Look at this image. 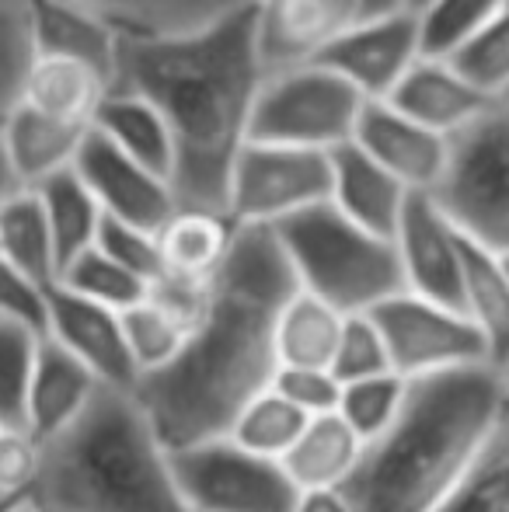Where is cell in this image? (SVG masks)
Returning <instances> with one entry per match:
<instances>
[{"mask_svg":"<svg viewBox=\"0 0 509 512\" xmlns=\"http://www.w3.org/2000/svg\"><path fill=\"white\" fill-rule=\"evenodd\" d=\"M297 290L276 234L238 227L189 342L133 391L171 453L224 439L234 418L269 391L279 370L276 324Z\"/></svg>","mask_w":509,"mask_h":512,"instance_id":"6da1fadb","label":"cell"},{"mask_svg":"<svg viewBox=\"0 0 509 512\" xmlns=\"http://www.w3.org/2000/svg\"><path fill=\"white\" fill-rule=\"evenodd\" d=\"M265 77L252 11L185 39L119 42L112 91H133L161 112L175 147L178 209L227 216L234 164L252 140Z\"/></svg>","mask_w":509,"mask_h":512,"instance_id":"7a4b0ae2","label":"cell"},{"mask_svg":"<svg viewBox=\"0 0 509 512\" xmlns=\"http://www.w3.org/2000/svg\"><path fill=\"white\" fill-rule=\"evenodd\" d=\"M506 398L496 366L412 380L398 422L367 443L342 492L356 512H440L485 450Z\"/></svg>","mask_w":509,"mask_h":512,"instance_id":"3957f363","label":"cell"},{"mask_svg":"<svg viewBox=\"0 0 509 512\" xmlns=\"http://www.w3.org/2000/svg\"><path fill=\"white\" fill-rule=\"evenodd\" d=\"M28 506L39 512H192L171 450L133 391L102 387L91 408L42 443Z\"/></svg>","mask_w":509,"mask_h":512,"instance_id":"277c9868","label":"cell"},{"mask_svg":"<svg viewBox=\"0 0 509 512\" xmlns=\"http://www.w3.org/2000/svg\"><path fill=\"white\" fill-rule=\"evenodd\" d=\"M297 286L339 314H370L405 293L398 248L391 237L370 234L332 203L290 216L272 227Z\"/></svg>","mask_w":509,"mask_h":512,"instance_id":"5b68a950","label":"cell"},{"mask_svg":"<svg viewBox=\"0 0 509 512\" xmlns=\"http://www.w3.org/2000/svg\"><path fill=\"white\" fill-rule=\"evenodd\" d=\"M471 244L509 255V102H496L447 140V164L429 192Z\"/></svg>","mask_w":509,"mask_h":512,"instance_id":"8992f818","label":"cell"},{"mask_svg":"<svg viewBox=\"0 0 509 512\" xmlns=\"http://www.w3.org/2000/svg\"><path fill=\"white\" fill-rule=\"evenodd\" d=\"M367 98L321 63L269 74L258 91L252 140L297 150H332L353 143Z\"/></svg>","mask_w":509,"mask_h":512,"instance_id":"52a82bcc","label":"cell"},{"mask_svg":"<svg viewBox=\"0 0 509 512\" xmlns=\"http://www.w3.org/2000/svg\"><path fill=\"white\" fill-rule=\"evenodd\" d=\"M370 317L387 345L391 370L408 384L440 377V373L492 366L485 338L457 307L436 304V300L415 297L405 290L370 310Z\"/></svg>","mask_w":509,"mask_h":512,"instance_id":"ba28073f","label":"cell"},{"mask_svg":"<svg viewBox=\"0 0 509 512\" xmlns=\"http://www.w3.org/2000/svg\"><path fill=\"white\" fill-rule=\"evenodd\" d=\"M171 467L192 512H293L300 499L279 460L255 457L227 436L175 450Z\"/></svg>","mask_w":509,"mask_h":512,"instance_id":"9c48e42d","label":"cell"},{"mask_svg":"<svg viewBox=\"0 0 509 512\" xmlns=\"http://www.w3.org/2000/svg\"><path fill=\"white\" fill-rule=\"evenodd\" d=\"M332 199V157L318 150L248 140L227 192V216L238 227H279L290 216Z\"/></svg>","mask_w":509,"mask_h":512,"instance_id":"30bf717a","label":"cell"},{"mask_svg":"<svg viewBox=\"0 0 509 512\" xmlns=\"http://www.w3.org/2000/svg\"><path fill=\"white\" fill-rule=\"evenodd\" d=\"M422 56H426L422 14L398 11L360 18L342 39L332 42V49L318 63L353 84L367 102H387Z\"/></svg>","mask_w":509,"mask_h":512,"instance_id":"8fae6325","label":"cell"},{"mask_svg":"<svg viewBox=\"0 0 509 512\" xmlns=\"http://www.w3.org/2000/svg\"><path fill=\"white\" fill-rule=\"evenodd\" d=\"M360 18V0H258L252 25L265 74L318 63Z\"/></svg>","mask_w":509,"mask_h":512,"instance_id":"7c38bea8","label":"cell"},{"mask_svg":"<svg viewBox=\"0 0 509 512\" xmlns=\"http://www.w3.org/2000/svg\"><path fill=\"white\" fill-rule=\"evenodd\" d=\"M405 290L461 310L464 234L447 220L429 192H412L394 230Z\"/></svg>","mask_w":509,"mask_h":512,"instance_id":"4fadbf2b","label":"cell"},{"mask_svg":"<svg viewBox=\"0 0 509 512\" xmlns=\"http://www.w3.org/2000/svg\"><path fill=\"white\" fill-rule=\"evenodd\" d=\"M74 171L81 175V182L91 189V196L98 199L109 220L140 227L147 234H161L164 223L178 213V199L171 192L168 178L136 164L133 157H126L123 150H116L98 133L84 140Z\"/></svg>","mask_w":509,"mask_h":512,"instance_id":"5bb4252c","label":"cell"},{"mask_svg":"<svg viewBox=\"0 0 509 512\" xmlns=\"http://www.w3.org/2000/svg\"><path fill=\"white\" fill-rule=\"evenodd\" d=\"M46 338L60 342L67 352H74L105 387L116 391H136L140 373L133 366L123 331V314L84 300L77 293L53 286L49 290V331Z\"/></svg>","mask_w":509,"mask_h":512,"instance_id":"9a60e30c","label":"cell"},{"mask_svg":"<svg viewBox=\"0 0 509 512\" xmlns=\"http://www.w3.org/2000/svg\"><path fill=\"white\" fill-rule=\"evenodd\" d=\"M109 28L119 42H168L217 28L258 0H60Z\"/></svg>","mask_w":509,"mask_h":512,"instance_id":"2e32d148","label":"cell"},{"mask_svg":"<svg viewBox=\"0 0 509 512\" xmlns=\"http://www.w3.org/2000/svg\"><path fill=\"white\" fill-rule=\"evenodd\" d=\"M353 143L408 192H433L447 164V136L419 126L387 102H367Z\"/></svg>","mask_w":509,"mask_h":512,"instance_id":"e0dca14e","label":"cell"},{"mask_svg":"<svg viewBox=\"0 0 509 512\" xmlns=\"http://www.w3.org/2000/svg\"><path fill=\"white\" fill-rule=\"evenodd\" d=\"M387 105H394L398 112H405L408 119L419 122V126L433 129V133L450 140V136L461 133L464 126H471L482 112H489V108L496 105V98H489L482 88H475V84L450 63V56L426 53L408 70L405 81L394 88Z\"/></svg>","mask_w":509,"mask_h":512,"instance_id":"ac0fdd59","label":"cell"},{"mask_svg":"<svg viewBox=\"0 0 509 512\" xmlns=\"http://www.w3.org/2000/svg\"><path fill=\"white\" fill-rule=\"evenodd\" d=\"M102 387V380L74 352H67L53 338H42L32 384H28L25 429L32 432V439L39 446L49 443L91 408V401L102 394Z\"/></svg>","mask_w":509,"mask_h":512,"instance_id":"d6986e66","label":"cell"},{"mask_svg":"<svg viewBox=\"0 0 509 512\" xmlns=\"http://www.w3.org/2000/svg\"><path fill=\"white\" fill-rule=\"evenodd\" d=\"M112 77L102 67L63 53H35L18 102L70 129H95Z\"/></svg>","mask_w":509,"mask_h":512,"instance_id":"ffe728a7","label":"cell"},{"mask_svg":"<svg viewBox=\"0 0 509 512\" xmlns=\"http://www.w3.org/2000/svg\"><path fill=\"white\" fill-rule=\"evenodd\" d=\"M328 157H332V199L328 203L353 223H360L363 230L394 241V230H398L412 192L394 175H387L356 143H346Z\"/></svg>","mask_w":509,"mask_h":512,"instance_id":"44dd1931","label":"cell"},{"mask_svg":"<svg viewBox=\"0 0 509 512\" xmlns=\"http://www.w3.org/2000/svg\"><path fill=\"white\" fill-rule=\"evenodd\" d=\"M91 133L95 129L60 126V122L46 119L35 108L18 102L0 126V143H4L7 161H11V171L21 189H35L46 178L74 168L77 154H81L84 140Z\"/></svg>","mask_w":509,"mask_h":512,"instance_id":"7402d4cb","label":"cell"},{"mask_svg":"<svg viewBox=\"0 0 509 512\" xmlns=\"http://www.w3.org/2000/svg\"><path fill=\"white\" fill-rule=\"evenodd\" d=\"M238 237V223L224 213L178 209L157 234L164 276L182 283H213ZM161 276V279H164Z\"/></svg>","mask_w":509,"mask_h":512,"instance_id":"603a6c76","label":"cell"},{"mask_svg":"<svg viewBox=\"0 0 509 512\" xmlns=\"http://www.w3.org/2000/svg\"><path fill=\"white\" fill-rule=\"evenodd\" d=\"M363 443L339 411L318 415L307 422L293 450L283 457V467L297 492H314V488H346L363 460Z\"/></svg>","mask_w":509,"mask_h":512,"instance_id":"cb8c5ba5","label":"cell"},{"mask_svg":"<svg viewBox=\"0 0 509 512\" xmlns=\"http://www.w3.org/2000/svg\"><path fill=\"white\" fill-rule=\"evenodd\" d=\"M461 310L489 345V359L499 373L509 366V272L503 255L485 251L464 237Z\"/></svg>","mask_w":509,"mask_h":512,"instance_id":"d4e9b609","label":"cell"},{"mask_svg":"<svg viewBox=\"0 0 509 512\" xmlns=\"http://www.w3.org/2000/svg\"><path fill=\"white\" fill-rule=\"evenodd\" d=\"M95 133L105 136L126 157H133L136 164L157 171V175L171 182L175 147H171V133L164 126L161 112L147 98L133 95V91H112L95 119Z\"/></svg>","mask_w":509,"mask_h":512,"instance_id":"484cf974","label":"cell"},{"mask_svg":"<svg viewBox=\"0 0 509 512\" xmlns=\"http://www.w3.org/2000/svg\"><path fill=\"white\" fill-rule=\"evenodd\" d=\"M35 196H39L42 209H46L56 262H60V272H63L74 258H81L84 251H91L98 244L105 213L74 168L60 171V175L35 185Z\"/></svg>","mask_w":509,"mask_h":512,"instance_id":"4316f807","label":"cell"},{"mask_svg":"<svg viewBox=\"0 0 509 512\" xmlns=\"http://www.w3.org/2000/svg\"><path fill=\"white\" fill-rule=\"evenodd\" d=\"M346 314L328 307L325 300L297 290L283 307L276 324V356L279 366H304V370H332L339 349Z\"/></svg>","mask_w":509,"mask_h":512,"instance_id":"83f0119b","label":"cell"},{"mask_svg":"<svg viewBox=\"0 0 509 512\" xmlns=\"http://www.w3.org/2000/svg\"><path fill=\"white\" fill-rule=\"evenodd\" d=\"M0 258L42 286H56L60 279L53 234L35 189H18L0 203Z\"/></svg>","mask_w":509,"mask_h":512,"instance_id":"f1b7e54d","label":"cell"},{"mask_svg":"<svg viewBox=\"0 0 509 512\" xmlns=\"http://www.w3.org/2000/svg\"><path fill=\"white\" fill-rule=\"evenodd\" d=\"M32 18H35V49L39 53H63L95 63V67H102L112 77V88H116L119 39L109 28L91 21L77 7L60 4V0H32Z\"/></svg>","mask_w":509,"mask_h":512,"instance_id":"f546056e","label":"cell"},{"mask_svg":"<svg viewBox=\"0 0 509 512\" xmlns=\"http://www.w3.org/2000/svg\"><path fill=\"white\" fill-rule=\"evenodd\" d=\"M311 418L304 415L300 408H293L286 398H279L276 391H265L234 418L231 432L227 439L238 443L241 450L255 453V457H265V460H279L293 450V443L300 439V432L307 429Z\"/></svg>","mask_w":509,"mask_h":512,"instance_id":"4dcf8cb0","label":"cell"},{"mask_svg":"<svg viewBox=\"0 0 509 512\" xmlns=\"http://www.w3.org/2000/svg\"><path fill=\"white\" fill-rule=\"evenodd\" d=\"M440 512H509V398L475 467Z\"/></svg>","mask_w":509,"mask_h":512,"instance_id":"1f68e13d","label":"cell"},{"mask_svg":"<svg viewBox=\"0 0 509 512\" xmlns=\"http://www.w3.org/2000/svg\"><path fill=\"white\" fill-rule=\"evenodd\" d=\"M56 286L77 293V297H84V300H95V304L116 310V314L136 307L150 293V286L143 283L140 276L123 269V265L105 255L102 248H91V251H84L81 258H74V262L60 272Z\"/></svg>","mask_w":509,"mask_h":512,"instance_id":"d6a6232c","label":"cell"},{"mask_svg":"<svg viewBox=\"0 0 509 512\" xmlns=\"http://www.w3.org/2000/svg\"><path fill=\"white\" fill-rule=\"evenodd\" d=\"M408 401V380L398 373H381V377L353 380L342 384L339 394V415L363 443L381 439L394 422H398L401 408Z\"/></svg>","mask_w":509,"mask_h":512,"instance_id":"836d02e7","label":"cell"},{"mask_svg":"<svg viewBox=\"0 0 509 512\" xmlns=\"http://www.w3.org/2000/svg\"><path fill=\"white\" fill-rule=\"evenodd\" d=\"M450 63L468 77L475 88H482L489 98L506 102L509 98V7L485 21L478 32H471L454 53H447Z\"/></svg>","mask_w":509,"mask_h":512,"instance_id":"e575fe53","label":"cell"},{"mask_svg":"<svg viewBox=\"0 0 509 512\" xmlns=\"http://www.w3.org/2000/svg\"><path fill=\"white\" fill-rule=\"evenodd\" d=\"M32 0H0V126L18 105L21 84L35 60Z\"/></svg>","mask_w":509,"mask_h":512,"instance_id":"d590c367","label":"cell"},{"mask_svg":"<svg viewBox=\"0 0 509 512\" xmlns=\"http://www.w3.org/2000/svg\"><path fill=\"white\" fill-rule=\"evenodd\" d=\"M42 338L46 335H35L21 324L0 321V422L7 429H25L28 384Z\"/></svg>","mask_w":509,"mask_h":512,"instance_id":"8d00e7d4","label":"cell"},{"mask_svg":"<svg viewBox=\"0 0 509 512\" xmlns=\"http://www.w3.org/2000/svg\"><path fill=\"white\" fill-rule=\"evenodd\" d=\"M509 0H429L422 7V39H426V53L447 56L468 39L471 32L496 18Z\"/></svg>","mask_w":509,"mask_h":512,"instance_id":"74e56055","label":"cell"},{"mask_svg":"<svg viewBox=\"0 0 509 512\" xmlns=\"http://www.w3.org/2000/svg\"><path fill=\"white\" fill-rule=\"evenodd\" d=\"M332 373L339 384L394 373L391 359H387V345L370 314L346 317V328H342L339 349H335V359H332Z\"/></svg>","mask_w":509,"mask_h":512,"instance_id":"f35d334b","label":"cell"},{"mask_svg":"<svg viewBox=\"0 0 509 512\" xmlns=\"http://www.w3.org/2000/svg\"><path fill=\"white\" fill-rule=\"evenodd\" d=\"M95 248H102L109 258H116L123 269H129L133 276H140L147 286H154L157 279L164 276L157 234H147V230H140V227H129V223H119V220H109V216H105Z\"/></svg>","mask_w":509,"mask_h":512,"instance_id":"ab89813d","label":"cell"},{"mask_svg":"<svg viewBox=\"0 0 509 512\" xmlns=\"http://www.w3.org/2000/svg\"><path fill=\"white\" fill-rule=\"evenodd\" d=\"M49 290L53 286L35 283L7 258H0V321L21 324V328L46 335L49 331Z\"/></svg>","mask_w":509,"mask_h":512,"instance_id":"60d3db41","label":"cell"},{"mask_svg":"<svg viewBox=\"0 0 509 512\" xmlns=\"http://www.w3.org/2000/svg\"><path fill=\"white\" fill-rule=\"evenodd\" d=\"M272 391L286 398L293 408H300L307 418L332 415L339 408L342 384L332 370H304V366H279Z\"/></svg>","mask_w":509,"mask_h":512,"instance_id":"b9f144b4","label":"cell"},{"mask_svg":"<svg viewBox=\"0 0 509 512\" xmlns=\"http://www.w3.org/2000/svg\"><path fill=\"white\" fill-rule=\"evenodd\" d=\"M42 446L28 429L0 432V499H28L39 478Z\"/></svg>","mask_w":509,"mask_h":512,"instance_id":"7bdbcfd3","label":"cell"},{"mask_svg":"<svg viewBox=\"0 0 509 512\" xmlns=\"http://www.w3.org/2000/svg\"><path fill=\"white\" fill-rule=\"evenodd\" d=\"M293 512H356V509L342 488H314V492H300Z\"/></svg>","mask_w":509,"mask_h":512,"instance_id":"ee69618b","label":"cell"},{"mask_svg":"<svg viewBox=\"0 0 509 512\" xmlns=\"http://www.w3.org/2000/svg\"><path fill=\"white\" fill-rule=\"evenodd\" d=\"M363 18H381V14L412 11V0H360Z\"/></svg>","mask_w":509,"mask_h":512,"instance_id":"f6af8a7d","label":"cell"},{"mask_svg":"<svg viewBox=\"0 0 509 512\" xmlns=\"http://www.w3.org/2000/svg\"><path fill=\"white\" fill-rule=\"evenodd\" d=\"M21 185H18V178H14V171H11V161H7V150H4V143H0V203H4L7 196H14Z\"/></svg>","mask_w":509,"mask_h":512,"instance_id":"bcb514c9","label":"cell"},{"mask_svg":"<svg viewBox=\"0 0 509 512\" xmlns=\"http://www.w3.org/2000/svg\"><path fill=\"white\" fill-rule=\"evenodd\" d=\"M18 502H25V499H0V512H11Z\"/></svg>","mask_w":509,"mask_h":512,"instance_id":"7dc6e473","label":"cell"},{"mask_svg":"<svg viewBox=\"0 0 509 512\" xmlns=\"http://www.w3.org/2000/svg\"><path fill=\"white\" fill-rule=\"evenodd\" d=\"M11 512H39V509H35V506H28V502H18V506H14Z\"/></svg>","mask_w":509,"mask_h":512,"instance_id":"c3c4849f","label":"cell"},{"mask_svg":"<svg viewBox=\"0 0 509 512\" xmlns=\"http://www.w3.org/2000/svg\"><path fill=\"white\" fill-rule=\"evenodd\" d=\"M426 4H429V0H412V11H422Z\"/></svg>","mask_w":509,"mask_h":512,"instance_id":"681fc988","label":"cell"},{"mask_svg":"<svg viewBox=\"0 0 509 512\" xmlns=\"http://www.w3.org/2000/svg\"><path fill=\"white\" fill-rule=\"evenodd\" d=\"M503 262H506V272H509V255H503Z\"/></svg>","mask_w":509,"mask_h":512,"instance_id":"f907efd6","label":"cell"},{"mask_svg":"<svg viewBox=\"0 0 509 512\" xmlns=\"http://www.w3.org/2000/svg\"><path fill=\"white\" fill-rule=\"evenodd\" d=\"M4 429H7V425H4V422H0V432H4Z\"/></svg>","mask_w":509,"mask_h":512,"instance_id":"816d5d0a","label":"cell"},{"mask_svg":"<svg viewBox=\"0 0 509 512\" xmlns=\"http://www.w3.org/2000/svg\"><path fill=\"white\" fill-rule=\"evenodd\" d=\"M506 102H509V98H506Z\"/></svg>","mask_w":509,"mask_h":512,"instance_id":"f5cc1de1","label":"cell"}]
</instances>
